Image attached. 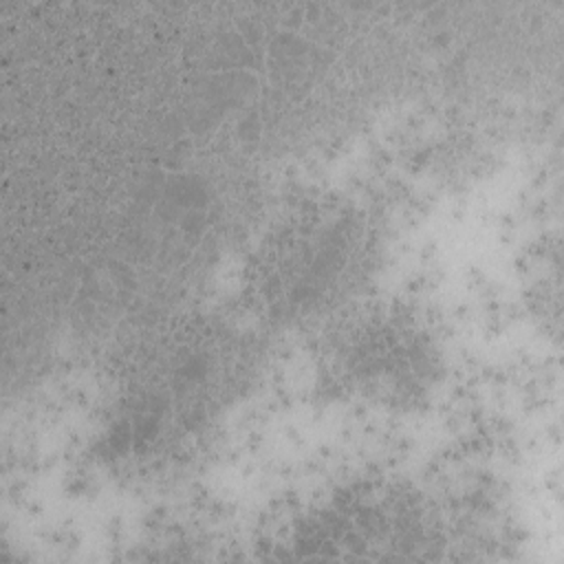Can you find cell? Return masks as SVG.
Wrapping results in <instances>:
<instances>
[{
	"mask_svg": "<svg viewBox=\"0 0 564 564\" xmlns=\"http://www.w3.org/2000/svg\"><path fill=\"white\" fill-rule=\"evenodd\" d=\"M359 245L357 227L344 218L317 216V223L295 227L269 262L275 269L269 280L271 300L293 311L328 300L357 269Z\"/></svg>",
	"mask_w": 564,
	"mask_h": 564,
	"instance_id": "6da1fadb",
	"label": "cell"
}]
</instances>
